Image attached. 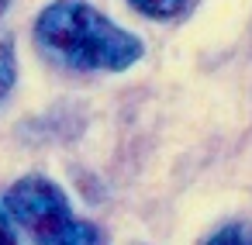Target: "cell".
Wrapping results in <instances>:
<instances>
[{
  "label": "cell",
  "instance_id": "cell-4",
  "mask_svg": "<svg viewBox=\"0 0 252 245\" xmlns=\"http://www.w3.org/2000/svg\"><path fill=\"white\" fill-rule=\"evenodd\" d=\"M18 83V52H14V38L7 31H0V100H4Z\"/></svg>",
  "mask_w": 252,
  "mask_h": 245
},
{
  "label": "cell",
  "instance_id": "cell-7",
  "mask_svg": "<svg viewBox=\"0 0 252 245\" xmlns=\"http://www.w3.org/2000/svg\"><path fill=\"white\" fill-rule=\"evenodd\" d=\"M11 7V0H0V18H4V11Z\"/></svg>",
  "mask_w": 252,
  "mask_h": 245
},
{
  "label": "cell",
  "instance_id": "cell-3",
  "mask_svg": "<svg viewBox=\"0 0 252 245\" xmlns=\"http://www.w3.org/2000/svg\"><path fill=\"white\" fill-rule=\"evenodd\" d=\"M128 4L138 14L152 18V21H176V18H183V14L193 11L197 0H128Z\"/></svg>",
  "mask_w": 252,
  "mask_h": 245
},
{
  "label": "cell",
  "instance_id": "cell-2",
  "mask_svg": "<svg viewBox=\"0 0 252 245\" xmlns=\"http://www.w3.org/2000/svg\"><path fill=\"white\" fill-rule=\"evenodd\" d=\"M4 204L35 245H107V235L94 221L80 217L63 186L49 176L28 173L14 180V186L4 193Z\"/></svg>",
  "mask_w": 252,
  "mask_h": 245
},
{
  "label": "cell",
  "instance_id": "cell-1",
  "mask_svg": "<svg viewBox=\"0 0 252 245\" xmlns=\"http://www.w3.org/2000/svg\"><path fill=\"white\" fill-rule=\"evenodd\" d=\"M38 49L80 73H125L142 59V38L114 25L90 0H52L35 18Z\"/></svg>",
  "mask_w": 252,
  "mask_h": 245
},
{
  "label": "cell",
  "instance_id": "cell-6",
  "mask_svg": "<svg viewBox=\"0 0 252 245\" xmlns=\"http://www.w3.org/2000/svg\"><path fill=\"white\" fill-rule=\"evenodd\" d=\"M0 245H21V238H18V221L11 217V211H7L4 200H0Z\"/></svg>",
  "mask_w": 252,
  "mask_h": 245
},
{
  "label": "cell",
  "instance_id": "cell-5",
  "mask_svg": "<svg viewBox=\"0 0 252 245\" xmlns=\"http://www.w3.org/2000/svg\"><path fill=\"white\" fill-rule=\"evenodd\" d=\"M204 245H252V224L249 221H231L221 224Z\"/></svg>",
  "mask_w": 252,
  "mask_h": 245
}]
</instances>
